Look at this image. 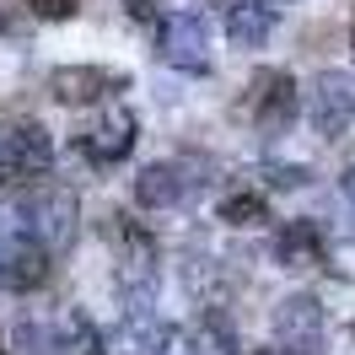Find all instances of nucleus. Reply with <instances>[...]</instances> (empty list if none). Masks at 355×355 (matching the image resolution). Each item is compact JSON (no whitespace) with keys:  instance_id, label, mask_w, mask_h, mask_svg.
Here are the masks:
<instances>
[{"instance_id":"f257e3e1","label":"nucleus","mask_w":355,"mask_h":355,"mask_svg":"<svg viewBox=\"0 0 355 355\" xmlns=\"http://www.w3.org/2000/svg\"><path fill=\"white\" fill-rule=\"evenodd\" d=\"M307 113H312V130L339 140V135L355 124V76L350 70H318L307 87Z\"/></svg>"},{"instance_id":"f03ea898","label":"nucleus","mask_w":355,"mask_h":355,"mask_svg":"<svg viewBox=\"0 0 355 355\" xmlns=\"http://www.w3.org/2000/svg\"><path fill=\"white\" fill-rule=\"evenodd\" d=\"M296 113H302V92L291 81V70H259L253 76V124H259V135H269V140L291 135Z\"/></svg>"},{"instance_id":"7ed1b4c3","label":"nucleus","mask_w":355,"mask_h":355,"mask_svg":"<svg viewBox=\"0 0 355 355\" xmlns=\"http://www.w3.org/2000/svg\"><path fill=\"white\" fill-rule=\"evenodd\" d=\"M49 135L38 124H11V130H0V183H27V178H38L49 167Z\"/></svg>"},{"instance_id":"20e7f679","label":"nucleus","mask_w":355,"mask_h":355,"mask_svg":"<svg viewBox=\"0 0 355 355\" xmlns=\"http://www.w3.org/2000/svg\"><path fill=\"white\" fill-rule=\"evenodd\" d=\"M124 87V70H108V65H60L49 76V97L60 108H87V103H103L108 92Z\"/></svg>"},{"instance_id":"39448f33","label":"nucleus","mask_w":355,"mask_h":355,"mask_svg":"<svg viewBox=\"0 0 355 355\" xmlns=\"http://www.w3.org/2000/svg\"><path fill=\"white\" fill-rule=\"evenodd\" d=\"M22 221H27V237L33 243H65L70 237V221H76V200H70L65 189H33L22 200Z\"/></svg>"},{"instance_id":"423d86ee","label":"nucleus","mask_w":355,"mask_h":355,"mask_svg":"<svg viewBox=\"0 0 355 355\" xmlns=\"http://www.w3.org/2000/svg\"><path fill=\"white\" fill-rule=\"evenodd\" d=\"M156 49H162V60L167 65H183V70H205L210 65V33H205V17H194V11H183V17H173V22L162 27V38H156Z\"/></svg>"},{"instance_id":"0eeeda50","label":"nucleus","mask_w":355,"mask_h":355,"mask_svg":"<svg viewBox=\"0 0 355 355\" xmlns=\"http://www.w3.org/2000/svg\"><path fill=\"white\" fill-rule=\"evenodd\" d=\"M135 113L130 108H108L103 119H97V130L81 135V151H87V162H97V167H108V162H124L135 146Z\"/></svg>"},{"instance_id":"6e6552de","label":"nucleus","mask_w":355,"mask_h":355,"mask_svg":"<svg viewBox=\"0 0 355 355\" xmlns=\"http://www.w3.org/2000/svg\"><path fill=\"white\" fill-rule=\"evenodd\" d=\"M49 280V248L33 243V237H11L0 248V286L11 291H33Z\"/></svg>"},{"instance_id":"1a4fd4ad","label":"nucleus","mask_w":355,"mask_h":355,"mask_svg":"<svg viewBox=\"0 0 355 355\" xmlns=\"http://www.w3.org/2000/svg\"><path fill=\"white\" fill-rule=\"evenodd\" d=\"M275 6L269 0H232L221 11V27H226V38L232 44H243V49H259V44H269V33H275Z\"/></svg>"},{"instance_id":"9d476101","label":"nucleus","mask_w":355,"mask_h":355,"mask_svg":"<svg viewBox=\"0 0 355 355\" xmlns=\"http://www.w3.org/2000/svg\"><path fill=\"white\" fill-rule=\"evenodd\" d=\"M183 162H151L146 173L135 178V200L146 210H173V205L189 200V183H183Z\"/></svg>"},{"instance_id":"9b49d317","label":"nucleus","mask_w":355,"mask_h":355,"mask_svg":"<svg viewBox=\"0 0 355 355\" xmlns=\"http://www.w3.org/2000/svg\"><path fill=\"white\" fill-rule=\"evenodd\" d=\"M280 259H286L291 269L323 264V237L312 232V221H291V226H280Z\"/></svg>"},{"instance_id":"f8f14e48","label":"nucleus","mask_w":355,"mask_h":355,"mask_svg":"<svg viewBox=\"0 0 355 355\" xmlns=\"http://www.w3.org/2000/svg\"><path fill=\"white\" fill-rule=\"evenodd\" d=\"M221 221H232V226H264L269 221V200H264V194H232V200H221Z\"/></svg>"},{"instance_id":"ddd939ff","label":"nucleus","mask_w":355,"mask_h":355,"mask_svg":"<svg viewBox=\"0 0 355 355\" xmlns=\"http://www.w3.org/2000/svg\"><path fill=\"white\" fill-rule=\"evenodd\" d=\"M76 6L81 0H27V11L44 17V22H65V17H76Z\"/></svg>"},{"instance_id":"4468645a","label":"nucleus","mask_w":355,"mask_h":355,"mask_svg":"<svg viewBox=\"0 0 355 355\" xmlns=\"http://www.w3.org/2000/svg\"><path fill=\"white\" fill-rule=\"evenodd\" d=\"M124 11H130L135 22H146V27H156V22H162V11H156V0H124Z\"/></svg>"},{"instance_id":"2eb2a0df","label":"nucleus","mask_w":355,"mask_h":355,"mask_svg":"<svg viewBox=\"0 0 355 355\" xmlns=\"http://www.w3.org/2000/svg\"><path fill=\"white\" fill-rule=\"evenodd\" d=\"M350 44H355V17H350Z\"/></svg>"},{"instance_id":"dca6fc26","label":"nucleus","mask_w":355,"mask_h":355,"mask_svg":"<svg viewBox=\"0 0 355 355\" xmlns=\"http://www.w3.org/2000/svg\"><path fill=\"white\" fill-rule=\"evenodd\" d=\"M269 6H280V0H269Z\"/></svg>"}]
</instances>
